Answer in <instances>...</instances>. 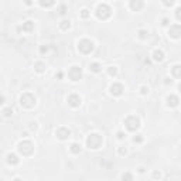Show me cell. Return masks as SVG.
<instances>
[{"mask_svg": "<svg viewBox=\"0 0 181 181\" xmlns=\"http://www.w3.org/2000/svg\"><path fill=\"white\" fill-rule=\"evenodd\" d=\"M102 143H103V139H102V136H99V134H91V136H88V139H87V146L89 147V149H99L101 146H102Z\"/></svg>", "mask_w": 181, "mask_h": 181, "instance_id": "cell-1", "label": "cell"}, {"mask_svg": "<svg viewBox=\"0 0 181 181\" xmlns=\"http://www.w3.org/2000/svg\"><path fill=\"white\" fill-rule=\"evenodd\" d=\"M37 102V99H35V96L31 94V92H26V94L21 95V98H20V103H21V106L24 108H33L34 105Z\"/></svg>", "mask_w": 181, "mask_h": 181, "instance_id": "cell-2", "label": "cell"}, {"mask_svg": "<svg viewBox=\"0 0 181 181\" xmlns=\"http://www.w3.org/2000/svg\"><path fill=\"white\" fill-rule=\"evenodd\" d=\"M110 14H112V9H110L106 3H101V4L96 7V17H98V18L106 20L108 17H110Z\"/></svg>", "mask_w": 181, "mask_h": 181, "instance_id": "cell-3", "label": "cell"}, {"mask_svg": "<svg viewBox=\"0 0 181 181\" xmlns=\"http://www.w3.org/2000/svg\"><path fill=\"white\" fill-rule=\"evenodd\" d=\"M125 126H126L127 130H130V132H134V130H137L139 126H140V120L137 116H134V115H130V116H127L125 119Z\"/></svg>", "mask_w": 181, "mask_h": 181, "instance_id": "cell-4", "label": "cell"}, {"mask_svg": "<svg viewBox=\"0 0 181 181\" xmlns=\"http://www.w3.org/2000/svg\"><path fill=\"white\" fill-rule=\"evenodd\" d=\"M18 151L23 154V156H30L33 151H34V146L30 140H24L18 144Z\"/></svg>", "mask_w": 181, "mask_h": 181, "instance_id": "cell-5", "label": "cell"}, {"mask_svg": "<svg viewBox=\"0 0 181 181\" xmlns=\"http://www.w3.org/2000/svg\"><path fill=\"white\" fill-rule=\"evenodd\" d=\"M78 48H79V51H82L84 54H89V53H92V50H94V43H92L91 40L84 38L78 43Z\"/></svg>", "mask_w": 181, "mask_h": 181, "instance_id": "cell-6", "label": "cell"}, {"mask_svg": "<svg viewBox=\"0 0 181 181\" xmlns=\"http://www.w3.org/2000/svg\"><path fill=\"white\" fill-rule=\"evenodd\" d=\"M68 75H70L71 81H79V79L82 78V71H81L79 67H71V70H70V72H68Z\"/></svg>", "mask_w": 181, "mask_h": 181, "instance_id": "cell-7", "label": "cell"}, {"mask_svg": "<svg viewBox=\"0 0 181 181\" xmlns=\"http://www.w3.org/2000/svg\"><path fill=\"white\" fill-rule=\"evenodd\" d=\"M168 35L173 38H180L181 37V26L180 24H173L168 28Z\"/></svg>", "mask_w": 181, "mask_h": 181, "instance_id": "cell-8", "label": "cell"}, {"mask_svg": "<svg viewBox=\"0 0 181 181\" xmlns=\"http://www.w3.org/2000/svg\"><path fill=\"white\" fill-rule=\"evenodd\" d=\"M55 134H57V137H58V139L65 140L67 137H70L71 132H70V129H68V127H58V129H57V132H55Z\"/></svg>", "mask_w": 181, "mask_h": 181, "instance_id": "cell-9", "label": "cell"}, {"mask_svg": "<svg viewBox=\"0 0 181 181\" xmlns=\"http://www.w3.org/2000/svg\"><path fill=\"white\" fill-rule=\"evenodd\" d=\"M68 103L71 105V106H74V108H77V106H79L81 105V98H79L78 95H70L68 96Z\"/></svg>", "mask_w": 181, "mask_h": 181, "instance_id": "cell-10", "label": "cell"}, {"mask_svg": "<svg viewBox=\"0 0 181 181\" xmlns=\"http://www.w3.org/2000/svg\"><path fill=\"white\" fill-rule=\"evenodd\" d=\"M178 102H180L178 96H175V95H168V96H167V105H168V106L175 108V106H178Z\"/></svg>", "mask_w": 181, "mask_h": 181, "instance_id": "cell-11", "label": "cell"}, {"mask_svg": "<svg viewBox=\"0 0 181 181\" xmlns=\"http://www.w3.org/2000/svg\"><path fill=\"white\" fill-rule=\"evenodd\" d=\"M110 92H112L113 95H116V96L122 95V92H123V87H122V84H112V87H110Z\"/></svg>", "mask_w": 181, "mask_h": 181, "instance_id": "cell-12", "label": "cell"}, {"mask_svg": "<svg viewBox=\"0 0 181 181\" xmlns=\"http://www.w3.org/2000/svg\"><path fill=\"white\" fill-rule=\"evenodd\" d=\"M171 74L174 78H181V65H174L171 68Z\"/></svg>", "mask_w": 181, "mask_h": 181, "instance_id": "cell-13", "label": "cell"}, {"mask_svg": "<svg viewBox=\"0 0 181 181\" xmlns=\"http://www.w3.org/2000/svg\"><path fill=\"white\" fill-rule=\"evenodd\" d=\"M130 7L133 9L134 11H139V10L143 7V1H140V0H137V1L132 0V1H130Z\"/></svg>", "mask_w": 181, "mask_h": 181, "instance_id": "cell-14", "label": "cell"}, {"mask_svg": "<svg viewBox=\"0 0 181 181\" xmlns=\"http://www.w3.org/2000/svg\"><path fill=\"white\" fill-rule=\"evenodd\" d=\"M153 57H154L156 61H163V60H164V53H163L161 50H156L154 54H153Z\"/></svg>", "mask_w": 181, "mask_h": 181, "instance_id": "cell-15", "label": "cell"}, {"mask_svg": "<svg viewBox=\"0 0 181 181\" xmlns=\"http://www.w3.org/2000/svg\"><path fill=\"white\" fill-rule=\"evenodd\" d=\"M34 30V23L33 21H26V23L23 24V31H27L30 33Z\"/></svg>", "mask_w": 181, "mask_h": 181, "instance_id": "cell-16", "label": "cell"}, {"mask_svg": "<svg viewBox=\"0 0 181 181\" xmlns=\"http://www.w3.org/2000/svg\"><path fill=\"white\" fill-rule=\"evenodd\" d=\"M7 163L9 164H17V163H18V158H17L16 154H13V153L9 154L7 156Z\"/></svg>", "mask_w": 181, "mask_h": 181, "instance_id": "cell-17", "label": "cell"}, {"mask_svg": "<svg viewBox=\"0 0 181 181\" xmlns=\"http://www.w3.org/2000/svg\"><path fill=\"white\" fill-rule=\"evenodd\" d=\"M70 27H71L70 20H62V21L60 23V28H61V30H68Z\"/></svg>", "mask_w": 181, "mask_h": 181, "instance_id": "cell-18", "label": "cell"}, {"mask_svg": "<svg viewBox=\"0 0 181 181\" xmlns=\"http://www.w3.org/2000/svg\"><path fill=\"white\" fill-rule=\"evenodd\" d=\"M70 150H71L72 153L78 154L79 151H81V146H79L78 143H72V144H71V147H70Z\"/></svg>", "mask_w": 181, "mask_h": 181, "instance_id": "cell-19", "label": "cell"}, {"mask_svg": "<svg viewBox=\"0 0 181 181\" xmlns=\"http://www.w3.org/2000/svg\"><path fill=\"white\" fill-rule=\"evenodd\" d=\"M34 68H35V71L37 72H43L44 71V68H45V65L43 62H35L34 64Z\"/></svg>", "mask_w": 181, "mask_h": 181, "instance_id": "cell-20", "label": "cell"}, {"mask_svg": "<svg viewBox=\"0 0 181 181\" xmlns=\"http://www.w3.org/2000/svg\"><path fill=\"white\" fill-rule=\"evenodd\" d=\"M89 70H91V71H94V72H99V71H101V65H99L98 62H94V64H91Z\"/></svg>", "mask_w": 181, "mask_h": 181, "instance_id": "cell-21", "label": "cell"}, {"mask_svg": "<svg viewBox=\"0 0 181 181\" xmlns=\"http://www.w3.org/2000/svg\"><path fill=\"white\" fill-rule=\"evenodd\" d=\"M122 180H123V181H133V175H132L130 173H127V171H126V173L122 175Z\"/></svg>", "mask_w": 181, "mask_h": 181, "instance_id": "cell-22", "label": "cell"}, {"mask_svg": "<svg viewBox=\"0 0 181 181\" xmlns=\"http://www.w3.org/2000/svg\"><path fill=\"white\" fill-rule=\"evenodd\" d=\"M139 35H140V38H146V37L149 35V33L146 31V30H140V31H139Z\"/></svg>", "mask_w": 181, "mask_h": 181, "instance_id": "cell-23", "label": "cell"}, {"mask_svg": "<svg viewBox=\"0 0 181 181\" xmlns=\"http://www.w3.org/2000/svg\"><path fill=\"white\" fill-rule=\"evenodd\" d=\"M81 16L84 17V18H87V17H89V11H88L87 9H84V10L81 11Z\"/></svg>", "mask_w": 181, "mask_h": 181, "instance_id": "cell-24", "label": "cell"}, {"mask_svg": "<svg viewBox=\"0 0 181 181\" xmlns=\"http://www.w3.org/2000/svg\"><path fill=\"white\" fill-rule=\"evenodd\" d=\"M175 17H177V20H181V7L175 10Z\"/></svg>", "mask_w": 181, "mask_h": 181, "instance_id": "cell-25", "label": "cell"}, {"mask_svg": "<svg viewBox=\"0 0 181 181\" xmlns=\"http://www.w3.org/2000/svg\"><path fill=\"white\" fill-rule=\"evenodd\" d=\"M108 72H109V75H115L116 74V68L115 67H110L109 70H108Z\"/></svg>", "mask_w": 181, "mask_h": 181, "instance_id": "cell-26", "label": "cell"}, {"mask_svg": "<svg viewBox=\"0 0 181 181\" xmlns=\"http://www.w3.org/2000/svg\"><path fill=\"white\" fill-rule=\"evenodd\" d=\"M142 140H143L142 136H134V137H133V142H134V143H140Z\"/></svg>", "mask_w": 181, "mask_h": 181, "instance_id": "cell-27", "label": "cell"}, {"mask_svg": "<svg viewBox=\"0 0 181 181\" xmlns=\"http://www.w3.org/2000/svg\"><path fill=\"white\" fill-rule=\"evenodd\" d=\"M119 154H122V156H123V154H126V149L120 147V149H119Z\"/></svg>", "mask_w": 181, "mask_h": 181, "instance_id": "cell-28", "label": "cell"}, {"mask_svg": "<svg viewBox=\"0 0 181 181\" xmlns=\"http://www.w3.org/2000/svg\"><path fill=\"white\" fill-rule=\"evenodd\" d=\"M40 4H41V6H53L54 3H53V1H51V3H45V1H41Z\"/></svg>", "mask_w": 181, "mask_h": 181, "instance_id": "cell-29", "label": "cell"}, {"mask_svg": "<svg viewBox=\"0 0 181 181\" xmlns=\"http://www.w3.org/2000/svg\"><path fill=\"white\" fill-rule=\"evenodd\" d=\"M147 92H149V88L143 87V88H142V94H143V95H146V94H147Z\"/></svg>", "mask_w": 181, "mask_h": 181, "instance_id": "cell-30", "label": "cell"}, {"mask_svg": "<svg viewBox=\"0 0 181 181\" xmlns=\"http://www.w3.org/2000/svg\"><path fill=\"white\" fill-rule=\"evenodd\" d=\"M60 10H61L60 13H61V14H64V13H65V6H61V7H60Z\"/></svg>", "mask_w": 181, "mask_h": 181, "instance_id": "cell-31", "label": "cell"}, {"mask_svg": "<svg viewBox=\"0 0 181 181\" xmlns=\"http://www.w3.org/2000/svg\"><path fill=\"white\" fill-rule=\"evenodd\" d=\"M10 112H11V110L6 109V110H4V116H10Z\"/></svg>", "mask_w": 181, "mask_h": 181, "instance_id": "cell-32", "label": "cell"}, {"mask_svg": "<svg viewBox=\"0 0 181 181\" xmlns=\"http://www.w3.org/2000/svg\"><path fill=\"white\" fill-rule=\"evenodd\" d=\"M30 125H31V129H34V130H35V129H37V123H30Z\"/></svg>", "mask_w": 181, "mask_h": 181, "instance_id": "cell-33", "label": "cell"}, {"mask_svg": "<svg viewBox=\"0 0 181 181\" xmlns=\"http://www.w3.org/2000/svg\"><path fill=\"white\" fill-rule=\"evenodd\" d=\"M118 137H119V139H123L125 136H123V133H122V132H119V133H118Z\"/></svg>", "mask_w": 181, "mask_h": 181, "instance_id": "cell-34", "label": "cell"}, {"mask_svg": "<svg viewBox=\"0 0 181 181\" xmlns=\"http://www.w3.org/2000/svg\"><path fill=\"white\" fill-rule=\"evenodd\" d=\"M165 6H173V1H164Z\"/></svg>", "mask_w": 181, "mask_h": 181, "instance_id": "cell-35", "label": "cell"}, {"mask_svg": "<svg viewBox=\"0 0 181 181\" xmlns=\"http://www.w3.org/2000/svg\"><path fill=\"white\" fill-rule=\"evenodd\" d=\"M163 24H164V26H167V24H168V20H167V18H164V20H163Z\"/></svg>", "mask_w": 181, "mask_h": 181, "instance_id": "cell-36", "label": "cell"}, {"mask_svg": "<svg viewBox=\"0 0 181 181\" xmlns=\"http://www.w3.org/2000/svg\"><path fill=\"white\" fill-rule=\"evenodd\" d=\"M178 89H180V92H181V84H180V85H178Z\"/></svg>", "mask_w": 181, "mask_h": 181, "instance_id": "cell-37", "label": "cell"}, {"mask_svg": "<svg viewBox=\"0 0 181 181\" xmlns=\"http://www.w3.org/2000/svg\"><path fill=\"white\" fill-rule=\"evenodd\" d=\"M14 181H21V180H20V178H16V180H14Z\"/></svg>", "mask_w": 181, "mask_h": 181, "instance_id": "cell-38", "label": "cell"}]
</instances>
